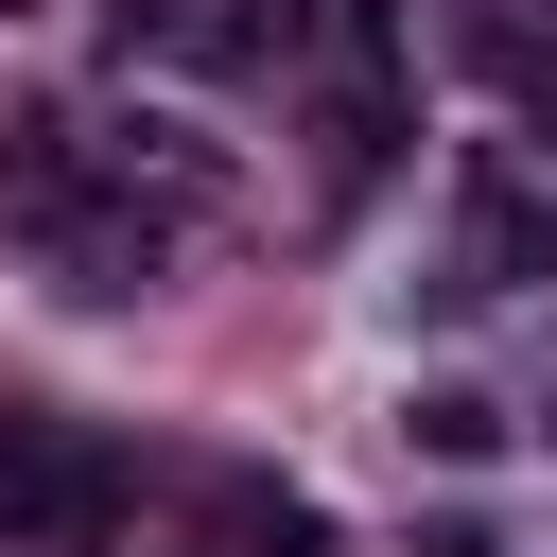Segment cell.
<instances>
[{
  "instance_id": "cell-4",
  "label": "cell",
  "mask_w": 557,
  "mask_h": 557,
  "mask_svg": "<svg viewBox=\"0 0 557 557\" xmlns=\"http://www.w3.org/2000/svg\"><path fill=\"white\" fill-rule=\"evenodd\" d=\"M540 139H557V122H540Z\"/></svg>"
},
{
  "instance_id": "cell-1",
  "label": "cell",
  "mask_w": 557,
  "mask_h": 557,
  "mask_svg": "<svg viewBox=\"0 0 557 557\" xmlns=\"http://www.w3.org/2000/svg\"><path fill=\"white\" fill-rule=\"evenodd\" d=\"M122 522V453L70 418H0V540H104Z\"/></svg>"
},
{
  "instance_id": "cell-2",
  "label": "cell",
  "mask_w": 557,
  "mask_h": 557,
  "mask_svg": "<svg viewBox=\"0 0 557 557\" xmlns=\"http://www.w3.org/2000/svg\"><path fill=\"white\" fill-rule=\"evenodd\" d=\"M522 278H557V209L470 157V174H453V278H435V296H522Z\"/></svg>"
},
{
  "instance_id": "cell-3",
  "label": "cell",
  "mask_w": 557,
  "mask_h": 557,
  "mask_svg": "<svg viewBox=\"0 0 557 557\" xmlns=\"http://www.w3.org/2000/svg\"><path fill=\"white\" fill-rule=\"evenodd\" d=\"M209 522H226L244 557H331V522H313L296 487H261V470H244V487H209Z\"/></svg>"
}]
</instances>
